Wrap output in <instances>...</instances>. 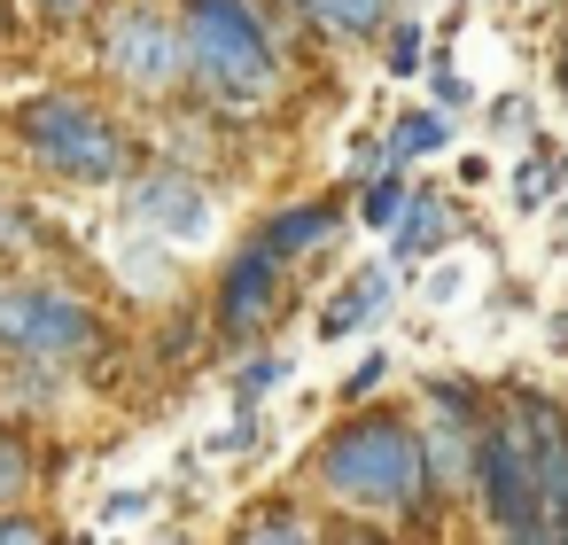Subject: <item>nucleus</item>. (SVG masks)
I'll return each mask as SVG.
<instances>
[{
	"label": "nucleus",
	"mask_w": 568,
	"mask_h": 545,
	"mask_svg": "<svg viewBox=\"0 0 568 545\" xmlns=\"http://www.w3.org/2000/svg\"><path fill=\"white\" fill-rule=\"evenodd\" d=\"M312 491L335 506V514H366V522H413L436 506V483H428V452H420V428L389 405H358L351 421H335L312 452Z\"/></svg>",
	"instance_id": "1"
},
{
	"label": "nucleus",
	"mask_w": 568,
	"mask_h": 545,
	"mask_svg": "<svg viewBox=\"0 0 568 545\" xmlns=\"http://www.w3.org/2000/svg\"><path fill=\"white\" fill-rule=\"evenodd\" d=\"M187 79L219 118H257L288 87V48L265 17V0H187Z\"/></svg>",
	"instance_id": "2"
},
{
	"label": "nucleus",
	"mask_w": 568,
	"mask_h": 545,
	"mask_svg": "<svg viewBox=\"0 0 568 545\" xmlns=\"http://www.w3.org/2000/svg\"><path fill=\"white\" fill-rule=\"evenodd\" d=\"M9 133L24 141V157L71 188H125L141 172V133L102 110L94 94H32L9 110Z\"/></svg>",
	"instance_id": "3"
},
{
	"label": "nucleus",
	"mask_w": 568,
	"mask_h": 545,
	"mask_svg": "<svg viewBox=\"0 0 568 545\" xmlns=\"http://www.w3.org/2000/svg\"><path fill=\"white\" fill-rule=\"evenodd\" d=\"M0 351L17 366H87L94 351H110V320L94 312V296H79L71 281H32L0 265Z\"/></svg>",
	"instance_id": "4"
},
{
	"label": "nucleus",
	"mask_w": 568,
	"mask_h": 545,
	"mask_svg": "<svg viewBox=\"0 0 568 545\" xmlns=\"http://www.w3.org/2000/svg\"><path fill=\"white\" fill-rule=\"evenodd\" d=\"M467 498H475V514L490 522V537L537 529V522H545V498H537V452H529V436H521L506 413H490V428L475 436Z\"/></svg>",
	"instance_id": "5"
},
{
	"label": "nucleus",
	"mask_w": 568,
	"mask_h": 545,
	"mask_svg": "<svg viewBox=\"0 0 568 545\" xmlns=\"http://www.w3.org/2000/svg\"><path fill=\"white\" fill-rule=\"evenodd\" d=\"M102 71L133 94H172L187 87V32L180 17L149 9V0H125V9L102 17Z\"/></svg>",
	"instance_id": "6"
},
{
	"label": "nucleus",
	"mask_w": 568,
	"mask_h": 545,
	"mask_svg": "<svg viewBox=\"0 0 568 545\" xmlns=\"http://www.w3.org/2000/svg\"><path fill=\"white\" fill-rule=\"evenodd\" d=\"M118 195H125V219L141 226V242H164V250H195L219 226V203L187 164H141Z\"/></svg>",
	"instance_id": "7"
},
{
	"label": "nucleus",
	"mask_w": 568,
	"mask_h": 545,
	"mask_svg": "<svg viewBox=\"0 0 568 545\" xmlns=\"http://www.w3.org/2000/svg\"><path fill=\"white\" fill-rule=\"evenodd\" d=\"M281 312H288V265H281L273 250L242 242V250L219 265V281H211V335H219V343H250V335H265Z\"/></svg>",
	"instance_id": "8"
},
{
	"label": "nucleus",
	"mask_w": 568,
	"mask_h": 545,
	"mask_svg": "<svg viewBox=\"0 0 568 545\" xmlns=\"http://www.w3.org/2000/svg\"><path fill=\"white\" fill-rule=\"evenodd\" d=\"M343 211H351L343 195H312V203H281L273 219H257V234H250V242H257V250H273L281 265H304V258H320V250H327V242L343 234Z\"/></svg>",
	"instance_id": "9"
},
{
	"label": "nucleus",
	"mask_w": 568,
	"mask_h": 545,
	"mask_svg": "<svg viewBox=\"0 0 568 545\" xmlns=\"http://www.w3.org/2000/svg\"><path fill=\"white\" fill-rule=\"evenodd\" d=\"M389 304H397V265H389V258H374V265H358V273L320 304V343H343V335L374 327Z\"/></svg>",
	"instance_id": "10"
},
{
	"label": "nucleus",
	"mask_w": 568,
	"mask_h": 545,
	"mask_svg": "<svg viewBox=\"0 0 568 545\" xmlns=\"http://www.w3.org/2000/svg\"><path fill=\"white\" fill-rule=\"evenodd\" d=\"M459 242V211H452V195H428V188H413V203L397 211V226H389V265H413V258H444Z\"/></svg>",
	"instance_id": "11"
},
{
	"label": "nucleus",
	"mask_w": 568,
	"mask_h": 545,
	"mask_svg": "<svg viewBox=\"0 0 568 545\" xmlns=\"http://www.w3.org/2000/svg\"><path fill=\"white\" fill-rule=\"evenodd\" d=\"M296 17L312 32L343 40V48H374L389 32V17H397V0H296Z\"/></svg>",
	"instance_id": "12"
},
{
	"label": "nucleus",
	"mask_w": 568,
	"mask_h": 545,
	"mask_svg": "<svg viewBox=\"0 0 568 545\" xmlns=\"http://www.w3.org/2000/svg\"><path fill=\"white\" fill-rule=\"evenodd\" d=\"M226 545H320V522H312L296 498H265V506H250V514L226 529Z\"/></svg>",
	"instance_id": "13"
},
{
	"label": "nucleus",
	"mask_w": 568,
	"mask_h": 545,
	"mask_svg": "<svg viewBox=\"0 0 568 545\" xmlns=\"http://www.w3.org/2000/svg\"><path fill=\"white\" fill-rule=\"evenodd\" d=\"M428 413H444V421H459V428H490L498 390L475 382V374H428Z\"/></svg>",
	"instance_id": "14"
},
{
	"label": "nucleus",
	"mask_w": 568,
	"mask_h": 545,
	"mask_svg": "<svg viewBox=\"0 0 568 545\" xmlns=\"http://www.w3.org/2000/svg\"><path fill=\"white\" fill-rule=\"evenodd\" d=\"M382 141H389V164L405 172L413 157H436V149H452V118H444V110H405V118H397Z\"/></svg>",
	"instance_id": "15"
},
{
	"label": "nucleus",
	"mask_w": 568,
	"mask_h": 545,
	"mask_svg": "<svg viewBox=\"0 0 568 545\" xmlns=\"http://www.w3.org/2000/svg\"><path fill=\"white\" fill-rule=\"evenodd\" d=\"M405 203H413V188H405V172H397V164H382L374 180H358V226H366V234H389Z\"/></svg>",
	"instance_id": "16"
},
{
	"label": "nucleus",
	"mask_w": 568,
	"mask_h": 545,
	"mask_svg": "<svg viewBox=\"0 0 568 545\" xmlns=\"http://www.w3.org/2000/svg\"><path fill=\"white\" fill-rule=\"evenodd\" d=\"M32 483H40V452H32V436L0 421V506H24Z\"/></svg>",
	"instance_id": "17"
},
{
	"label": "nucleus",
	"mask_w": 568,
	"mask_h": 545,
	"mask_svg": "<svg viewBox=\"0 0 568 545\" xmlns=\"http://www.w3.org/2000/svg\"><path fill=\"white\" fill-rule=\"evenodd\" d=\"M529 452H537V498H545V522L568 529V428L545 436V444H529Z\"/></svg>",
	"instance_id": "18"
},
{
	"label": "nucleus",
	"mask_w": 568,
	"mask_h": 545,
	"mask_svg": "<svg viewBox=\"0 0 568 545\" xmlns=\"http://www.w3.org/2000/svg\"><path fill=\"white\" fill-rule=\"evenodd\" d=\"M560 180H568V172H560V157H552L545 141H529V157L514 164V203H521V211H545V203L560 195Z\"/></svg>",
	"instance_id": "19"
},
{
	"label": "nucleus",
	"mask_w": 568,
	"mask_h": 545,
	"mask_svg": "<svg viewBox=\"0 0 568 545\" xmlns=\"http://www.w3.org/2000/svg\"><path fill=\"white\" fill-rule=\"evenodd\" d=\"M281 382H288V359H281V351H250V359L234 366V382H226V390H234V405H265Z\"/></svg>",
	"instance_id": "20"
},
{
	"label": "nucleus",
	"mask_w": 568,
	"mask_h": 545,
	"mask_svg": "<svg viewBox=\"0 0 568 545\" xmlns=\"http://www.w3.org/2000/svg\"><path fill=\"white\" fill-rule=\"evenodd\" d=\"M382 71H389V79L428 71V40H420V24H413V17H389V32H382Z\"/></svg>",
	"instance_id": "21"
},
{
	"label": "nucleus",
	"mask_w": 568,
	"mask_h": 545,
	"mask_svg": "<svg viewBox=\"0 0 568 545\" xmlns=\"http://www.w3.org/2000/svg\"><path fill=\"white\" fill-rule=\"evenodd\" d=\"M32 242H40V219H32L9 188H0V265H24V258H32Z\"/></svg>",
	"instance_id": "22"
},
{
	"label": "nucleus",
	"mask_w": 568,
	"mask_h": 545,
	"mask_svg": "<svg viewBox=\"0 0 568 545\" xmlns=\"http://www.w3.org/2000/svg\"><path fill=\"white\" fill-rule=\"evenodd\" d=\"M0 545H94V537H55L32 506H0Z\"/></svg>",
	"instance_id": "23"
},
{
	"label": "nucleus",
	"mask_w": 568,
	"mask_h": 545,
	"mask_svg": "<svg viewBox=\"0 0 568 545\" xmlns=\"http://www.w3.org/2000/svg\"><path fill=\"white\" fill-rule=\"evenodd\" d=\"M428 94H436V102H428V110H444V118H452V110H467V102H475V87H467V79H459V71H452V48H436V55H428Z\"/></svg>",
	"instance_id": "24"
},
{
	"label": "nucleus",
	"mask_w": 568,
	"mask_h": 545,
	"mask_svg": "<svg viewBox=\"0 0 568 545\" xmlns=\"http://www.w3.org/2000/svg\"><path fill=\"white\" fill-rule=\"evenodd\" d=\"M320 545H397V537H389V522H366V514H335V522H320Z\"/></svg>",
	"instance_id": "25"
},
{
	"label": "nucleus",
	"mask_w": 568,
	"mask_h": 545,
	"mask_svg": "<svg viewBox=\"0 0 568 545\" xmlns=\"http://www.w3.org/2000/svg\"><path fill=\"white\" fill-rule=\"evenodd\" d=\"M382 382H389V351H366V359H358V366L343 374V405H358V397H374Z\"/></svg>",
	"instance_id": "26"
},
{
	"label": "nucleus",
	"mask_w": 568,
	"mask_h": 545,
	"mask_svg": "<svg viewBox=\"0 0 568 545\" xmlns=\"http://www.w3.org/2000/svg\"><path fill=\"white\" fill-rule=\"evenodd\" d=\"M483 118H490V133H529V102H521V94H498Z\"/></svg>",
	"instance_id": "27"
},
{
	"label": "nucleus",
	"mask_w": 568,
	"mask_h": 545,
	"mask_svg": "<svg viewBox=\"0 0 568 545\" xmlns=\"http://www.w3.org/2000/svg\"><path fill=\"white\" fill-rule=\"evenodd\" d=\"M156 506V491H110L102 498V522H133V514H149Z\"/></svg>",
	"instance_id": "28"
},
{
	"label": "nucleus",
	"mask_w": 568,
	"mask_h": 545,
	"mask_svg": "<svg viewBox=\"0 0 568 545\" xmlns=\"http://www.w3.org/2000/svg\"><path fill=\"white\" fill-rule=\"evenodd\" d=\"M257 444V405H234V428L219 436V452H250Z\"/></svg>",
	"instance_id": "29"
},
{
	"label": "nucleus",
	"mask_w": 568,
	"mask_h": 545,
	"mask_svg": "<svg viewBox=\"0 0 568 545\" xmlns=\"http://www.w3.org/2000/svg\"><path fill=\"white\" fill-rule=\"evenodd\" d=\"M32 9H40L48 24H87V17H94V0H32Z\"/></svg>",
	"instance_id": "30"
},
{
	"label": "nucleus",
	"mask_w": 568,
	"mask_h": 545,
	"mask_svg": "<svg viewBox=\"0 0 568 545\" xmlns=\"http://www.w3.org/2000/svg\"><path fill=\"white\" fill-rule=\"evenodd\" d=\"M552 351H568V312H560V320H552Z\"/></svg>",
	"instance_id": "31"
},
{
	"label": "nucleus",
	"mask_w": 568,
	"mask_h": 545,
	"mask_svg": "<svg viewBox=\"0 0 568 545\" xmlns=\"http://www.w3.org/2000/svg\"><path fill=\"white\" fill-rule=\"evenodd\" d=\"M560 87H568V24H560Z\"/></svg>",
	"instance_id": "32"
},
{
	"label": "nucleus",
	"mask_w": 568,
	"mask_h": 545,
	"mask_svg": "<svg viewBox=\"0 0 568 545\" xmlns=\"http://www.w3.org/2000/svg\"><path fill=\"white\" fill-rule=\"evenodd\" d=\"M552 545H568V529H552Z\"/></svg>",
	"instance_id": "33"
}]
</instances>
